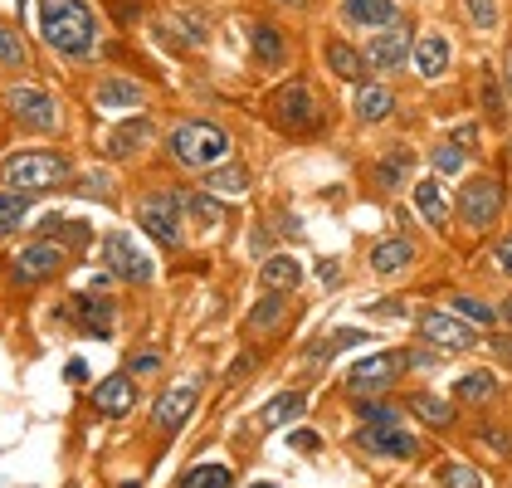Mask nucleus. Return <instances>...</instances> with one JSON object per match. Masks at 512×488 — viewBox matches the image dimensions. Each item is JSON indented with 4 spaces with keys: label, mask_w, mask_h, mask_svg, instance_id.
<instances>
[{
    "label": "nucleus",
    "mask_w": 512,
    "mask_h": 488,
    "mask_svg": "<svg viewBox=\"0 0 512 488\" xmlns=\"http://www.w3.org/2000/svg\"><path fill=\"white\" fill-rule=\"evenodd\" d=\"M98 15L88 0H40V40L64 59H88L98 49Z\"/></svg>",
    "instance_id": "1"
},
{
    "label": "nucleus",
    "mask_w": 512,
    "mask_h": 488,
    "mask_svg": "<svg viewBox=\"0 0 512 488\" xmlns=\"http://www.w3.org/2000/svg\"><path fill=\"white\" fill-rule=\"evenodd\" d=\"M230 152H235V142H230V132L220 127V122L210 118H186L171 127V137H166V157L176 166H186V171H210V166L230 162Z\"/></svg>",
    "instance_id": "2"
},
{
    "label": "nucleus",
    "mask_w": 512,
    "mask_h": 488,
    "mask_svg": "<svg viewBox=\"0 0 512 488\" xmlns=\"http://www.w3.org/2000/svg\"><path fill=\"white\" fill-rule=\"evenodd\" d=\"M69 176H74V166L64 152H15V157L0 162V181L15 186V191H30V196L64 186Z\"/></svg>",
    "instance_id": "3"
},
{
    "label": "nucleus",
    "mask_w": 512,
    "mask_h": 488,
    "mask_svg": "<svg viewBox=\"0 0 512 488\" xmlns=\"http://www.w3.org/2000/svg\"><path fill=\"white\" fill-rule=\"evenodd\" d=\"M137 225L157 244L176 249V244H186V201L176 191H147L137 201Z\"/></svg>",
    "instance_id": "4"
},
{
    "label": "nucleus",
    "mask_w": 512,
    "mask_h": 488,
    "mask_svg": "<svg viewBox=\"0 0 512 488\" xmlns=\"http://www.w3.org/2000/svg\"><path fill=\"white\" fill-rule=\"evenodd\" d=\"M503 205H508L503 181L483 171V176H469V181L459 186V205H454V215H459L469 230H488V225H498Z\"/></svg>",
    "instance_id": "5"
},
{
    "label": "nucleus",
    "mask_w": 512,
    "mask_h": 488,
    "mask_svg": "<svg viewBox=\"0 0 512 488\" xmlns=\"http://www.w3.org/2000/svg\"><path fill=\"white\" fill-rule=\"evenodd\" d=\"M317 98L313 88L303 79H288L274 88V98H269V118H274V127H283V132H313L317 127Z\"/></svg>",
    "instance_id": "6"
},
{
    "label": "nucleus",
    "mask_w": 512,
    "mask_h": 488,
    "mask_svg": "<svg viewBox=\"0 0 512 488\" xmlns=\"http://www.w3.org/2000/svg\"><path fill=\"white\" fill-rule=\"evenodd\" d=\"M103 264H108V274L122 279V284H152V274H157L152 254L132 240L127 230H108V235H103Z\"/></svg>",
    "instance_id": "7"
},
{
    "label": "nucleus",
    "mask_w": 512,
    "mask_h": 488,
    "mask_svg": "<svg viewBox=\"0 0 512 488\" xmlns=\"http://www.w3.org/2000/svg\"><path fill=\"white\" fill-rule=\"evenodd\" d=\"M415 327H420V342L434 347V352H473L478 347V327L454 318L449 308H425Z\"/></svg>",
    "instance_id": "8"
},
{
    "label": "nucleus",
    "mask_w": 512,
    "mask_h": 488,
    "mask_svg": "<svg viewBox=\"0 0 512 488\" xmlns=\"http://www.w3.org/2000/svg\"><path fill=\"white\" fill-rule=\"evenodd\" d=\"M5 113L20 122V127H30V132H54V127H59L54 93H44L35 83H15V88L5 93Z\"/></svg>",
    "instance_id": "9"
},
{
    "label": "nucleus",
    "mask_w": 512,
    "mask_h": 488,
    "mask_svg": "<svg viewBox=\"0 0 512 488\" xmlns=\"http://www.w3.org/2000/svg\"><path fill=\"white\" fill-rule=\"evenodd\" d=\"M405 366H410V352H371L366 362H356L347 371V386H352L356 396H386L395 381H400Z\"/></svg>",
    "instance_id": "10"
},
{
    "label": "nucleus",
    "mask_w": 512,
    "mask_h": 488,
    "mask_svg": "<svg viewBox=\"0 0 512 488\" xmlns=\"http://www.w3.org/2000/svg\"><path fill=\"white\" fill-rule=\"evenodd\" d=\"M410 30H405V20L400 25H386V30H371V40H366V64H371V74H395V69H405V59H410Z\"/></svg>",
    "instance_id": "11"
},
{
    "label": "nucleus",
    "mask_w": 512,
    "mask_h": 488,
    "mask_svg": "<svg viewBox=\"0 0 512 488\" xmlns=\"http://www.w3.org/2000/svg\"><path fill=\"white\" fill-rule=\"evenodd\" d=\"M200 401V381H181V386H166L157 396V406H152V430H157L161 440L166 435H176L186 420H191V410Z\"/></svg>",
    "instance_id": "12"
},
{
    "label": "nucleus",
    "mask_w": 512,
    "mask_h": 488,
    "mask_svg": "<svg viewBox=\"0 0 512 488\" xmlns=\"http://www.w3.org/2000/svg\"><path fill=\"white\" fill-rule=\"evenodd\" d=\"M64 264H69V254H64L54 240L25 244V249H15V259H10V269H15L20 284H44V279H54Z\"/></svg>",
    "instance_id": "13"
},
{
    "label": "nucleus",
    "mask_w": 512,
    "mask_h": 488,
    "mask_svg": "<svg viewBox=\"0 0 512 488\" xmlns=\"http://www.w3.org/2000/svg\"><path fill=\"white\" fill-rule=\"evenodd\" d=\"M356 445L366 449V454H386V459H415L420 454V440L400 420H391V425H366L356 435Z\"/></svg>",
    "instance_id": "14"
},
{
    "label": "nucleus",
    "mask_w": 512,
    "mask_h": 488,
    "mask_svg": "<svg viewBox=\"0 0 512 488\" xmlns=\"http://www.w3.org/2000/svg\"><path fill=\"white\" fill-rule=\"evenodd\" d=\"M249 54L259 69H283L288 64V35L274 20H249Z\"/></svg>",
    "instance_id": "15"
},
{
    "label": "nucleus",
    "mask_w": 512,
    "mask_h": 488,
    "mask_svg": "<svg viewBox=\"0 0 512 488\" xmlns=\"http://www.w3.org/2000/svg\"><path fill=\"white\" fill-rule=\"evenodd\" d=\"M415 259H420V249H415V240H405V235H386V240L371 244V274H376V279L405 274Z\"/></svg>",
    "instance_id": "16"
},
{
    "label": "nucleus",
    "mask_w": 512,
    "mask_h": 488,
    "mask_svg": "<svg viewBox=\"0 0 512 488\" xmlns=\"http://www.w3.org/2000/svg\"><path fill=\"white\" fill-rule=\"evenodd\" d=\"M93 103H98L103 113H132V108L147 103V88L132 83V79H122V74H108V79L93 83Z\"/></svg>",
    "instance_id": "17"
},
{
    "label": "nucleus",
    "mask_w": 512,
    "mask_h": 488,
    "mask_svg": "<svg viewBox=\"0 0 512 488\" xmlns=\"http://www.w3.org/2000/svg\"><path fill=\"white\" fill-rule=\"evenodd\" d=\"M342 20L352 30H386V25H400V5L395 0H342Z\"/></svg>",
    "instance_id": "18"
},
{
    "label": "nucleus",
    "mask_w": 512,
    "mask_h": 488,
    "mask_svg": "<svg viewBox=\"0 0 512 488\" xmlns=\"http://www.w3.org/2000/svg\"><path fill=\"white\" fill-rule=\"evenodd\" d=\"M322 64H327V74H337L342 83H366V79H371L366 54H361V49H352L347 40H327V44H322Z\"/></svg>",
    "instance_id": "19"
},
{
    "label": "nucleus",
    "mask_w": 512,
    "mask_h": 488,
    "mask_svg": "<svg viewBox=\"0 0 512 488\" xmlns=\"http://www.w3.org/2000/svg\"><path fill=\"white\" fill-rule=\"evenodd\" d=\"M132 406H137L132 371H118V376H108V381L93 386V410H98V415H127Z\"/></svg>",
    "instance_id": "20"
},
{
    "label": "nucleus",
    "mask_w": 512,
    "mask_h": 488,
    "mask_svg": "<svg viewBox=\"0 0 512 488\" xmlns=\"http://www.w3.org/2000/svg\"><path fill=\"white\" fill-rule=\"evenodd\" d=\"M410 59H415V74H420V79H439V74L449 69L454 49H449V40H444L439 30H425V35L415 40V49H410Z\"/></svg>",
    "instance_id": "21"
},
{
    "label": "nucleus",
    "mask_w": 512,
    "mask_h": 488,
    "mask_svg": "<svg viewBox=\"0 0 512 488\" xmlns=\"http://www.w3.org/2000/svg\"><path fill=\"white\" fill-rule=\"evenodd\" d=\"M152 142V118L147 113H132L127 122H118L113 132H108V157H137L142 147Z\"/></svg>",
    "instance_id": "22"
},
{
    "label": "nucleus",
    "mask_w": 512,
    "mask_h": 488,
    "mask_svg": "<svg viewBox=\"0 0 512 488\" xmlns=\"http://www.w3.org/2000/svg\"><path fill=\"white\" fill-rule=\"evenodd\" d=\"M415 210L425 215V225H434V230H444V225H449L454 205H449V196H444V176H425V181H415Z\"/></svg>",
    "instance_id": "23"
},
{
    "label": "nucleus",
    "mask_w": 512,
    "mask_h": 488,
    "mask_svg": "<svg viewBox=\"0 0 512 488\" xmlns=\"http://www.w3.org/2000/svg\"><path fill=\"white\" fill-rule=\"evenodd\" d=\"M352 113L361 122H386L395 113V93L386 83H356V98H352Z\"/></svg>",
    "instance_id": "24"
},
{
    "label": "nucleus",
    "mask_w": 512,
    "mask_h": 488,
    "mask_svg": "<svg viewBox=\"0 0 512 488\" xmlns=\"http://www.w3.org/2000/svg\"><path fill=\"white\" fill-rule=\"evenodd\" d=\"M405 410L415 415V420H425L430 430H449L459 415H454V401H444V396H434V391H410L405 396Z\"/></svg>",
    "instance_id": "25"
},
{
    "label": "nucleus",
    "mask_w": 512,
    "mask_h": 488,
    "mask_svg": "<svg viewBox=\"0 0 512 488\" xmlns=\"http://www.w3.org/2000/svg\"><path fill=\"white\" fill-rule=\"evenodd\" d=\"M298 284H303V264H298L293 254L264 259V269H259V288H264V293H293Z\"/></svg>",
    "instance_id": "26"
},
{
    "label": "nucleus",
    "mask_w": 512,
    "mask_h": 488,
    "mask_svg": "<svg viewBox=\"0 0 512 488\" xmlns=\"http://www.w3.org/2000/svg\"><path fill=\"white\" fill-rule=\"evenodd\" d=\"M303 406H308L303 391H278L274 401L254 415V425H259V430H283V425H293V420L303 415Z\"/></svg>",
    "instance_id": "27"
},
{
    "label": "nucleus",
    "mask_w": 512,
    "mask_h": 488,
    "mask_svg": "<svg viewBox=\"0 0 512 488\" xmlns=\"http://www.w3.org/2000/svg\"><path fill=\"white\" fill-rule=\"evenodd\" d=\"M454 401L459 406H488V401H498V376L493 371H464L459 386H454Z\"/></svg>",
    "instance_id": "28"
},
{
    "label": "nucleus",
    "mask_w": 512,
    "mask_h": 488,
    "mask_svg": "<svg viewBox=\"0 0 512 488\" xmlns=\"http://www.w3.org/2000/svg\"><path fill=\"white\" fill-rule=\"evenodd\" d=\"M249 181H254L249 166H239V162H220L205 171V191H215V196H244Z\"/></svg>",
    "instance_id": "29"
},
{
    "label": "nucleus",
    "mask_w": 512,
    "mask_h": 488,
    "mask_svg": "<svg viewBox=\"0 0 512 488\" xmlns=\"http://www.w3.org/2000/svg\"><path fill=\"white\" fill-rule=\"evenodd\" d=\"M74 318H79L93 337H108V332H113V303H103V298H93V293H79V298H74Z\"/></svg>",
    "instance_id": "30"
},
{
    "label": "nucleus",
    "mask_w": 512,
    "mask_h": 488,
    "mask_svg": "<svg viewBox=\"0 0 512 488\" xmlns=\"http://www.w3.org/2000/svg\"><path fill=\"white\" fill-rule=\"evenodd\" d=\"M478 103H483V113H488L493 127L508 122V88H503V74H488V69H483V79H478Z\"/></svg>",
    "instance_id": "31"
},
{
    "label": "nucleus",
    "mask_w": 512,
    "mask_h": 488,
    "mask_svg": "<svg viewBox=\"0 0 512 488\" xmlns=\"http://www.w3.org/2000/svg\"><path fill=\"white\" fill-rule=\"evenodd\" d=\"M434 484L439 488H488V479H483L473 464H464V459H444V464L434 469Z\"/></svg>",
    "instance_id": "32"
},
{
    "label": "nucleus",
    "mask_w": 512,
    "mask_h": 488,
    "mask_svg": "<svg viewBox=\"0 0 512 488\" xmlns=\"http://www.w3.org/2000/svg\"><path fill=\"white\" fill-rule=\"evenodd\" d=\"M410 171H415V157H410L405 147H391V152H386V162L376 166V181H381L386 191H400V186L410 181Z\"/></svg>",
    "instance_id": "33"
},
{
    "label": "nucleus",
    "mask_w": 512,
    "mask_h": 488,
    "mask_svg": "<svg viewBox=\"0 0 512 488\" xmlns=\"http://www.w3.org/2000/svg\"><path fill=\"white\" fill-rule=\"evenodd\" d=\"M283 313H288V293H264V303L249 313V332H269V327L283 323Z\"/></svg>",
    "instance_id": "34"
},
{
    "label": "nucleus",
    "mask_w": 512,
    "mask_h": 488,
    "mask_svg": "<svg viewBox=\"0 0 512 488\" xmlns=\"http://www.w3.org/2000/svg\"><path fill=\"white\" fill-rule=\"evenodd\" d=\"M230 484H235L230 464H196L176 488H230Z\"/></svg>",
    "instance_id": "35"
},
{
    "label": "nucleus",
    "mask_w": 512,
    "mask_h": 488,
    "mask_svg": "<svg viewBox=\"0 0 512 488\" xmlns=\"http://www.w3.org/2000/svg\"><path fill=\"white\" fill-rule=\"evenodd\" d=\"M25 215H30V191H15V186L0 191V235H10Z\"/></svg>",
    "instance_id": "36"
},
{
    "label": "nucleus",
    "mask_w": 512,
    "mask_h": 488,
    "mask_svg": "<svg viewBox=\"0 0 512 488\" xmlns=\"http://www.w3.org/2000/svg\"><path fill=\"white\" fill-rule=\"evenodd\" d=\"M449 308H454L464 323L483 327V332H488V327H498V308H488V303H478V298H464V293H459V298H449Z\"/></svg>",
    "instance_id": "37"
},
{
    "label": "nucleus",
    "mask_w": 512,
    "mask_h": 488,
    "mask_svg": "<svg viewBox=\"0 0 512 488\" xmlns=\"http://www.w3.org/2000/svg\"><path fill=\"white\" fill-rule=\"evenodd\" d=\"M459 5H464V20L473 30H483V35L498 30V0H459Z\"/></svg>",
    "instance_id": "38"
},
{
    "label": "nucleus",
    "mask_w": 512,
    "mask_h": 488,
    "mask_svg": "<svg viewBox=\"0 0 512 488\" xmlns=\"http://www.w3.org/2000/svg\"><path fill=\"white\" fill-rule=\"evenodd\" d=\"M25 64H30V54H25V40H20V30L0 25V69H25Z\"/></svg>",
    "instance_id": "39"
},
{
    "label": "nucleus",
    "mask_w": 512,
    "mask_h": 488,
    "mask_svg": "<svg viewBox=\"0 0 512 488\" xmlns=\"http://www.w3.org/2000/svg\"><path fill=\"white\" fill-rule=\"evenodd\" d=\"M186 215H191V220H200L205 230H210V225H225V210L215 205V196H210V191H196V196H186Z\"/></svg>",
    "instance_id": "40"
},
{
    "label": "nucleus",
    "mask_w": 512,
    "mask_h": 488,
    "mask_svg": "<svg viewBox=\"0 0 512 488\" xmlns=\"http://www.w3.org/2000/svg\"><path fill=\"white\" fill-rule=\"evenodd\" d=\"M430 166H434V176H459L464 171V147L459 142H439L430 152Z\"/></svg>",
    "instance_id": "41"
},
{
    "label": "nucleus",
    "mask_w": 512,
    "mask_h": 488,
    "mask_svg": "<svg viewBox=\"0 0 512 488\" xmlns=\"http://www.w3.org/2000/svg\"><path fill=\"white\" fill-rule=\"evenodd\" d=\"M361 420H366V425H391V420H400V410L395 406H381V401H361Z\"/></svg>",
    "instance_id": "42"
},
{
    "label": "nucleus",
    "mask_w": 512,
    "mask_h": 488,
    "mask_svg": "<svg viewBox=\"0 0 512 488\" xmlns=\"http://www.w3.org/2000/svg\"><path fill=\"white\" fill-rule=\"evenodd\" d=\"M488 347H493L498 357H508L512 362V332H493V327H488Z\"/></svg>",
    "instance_id": "43"
},
{
    "label": "nucleus",
    "mask_w": 512,
    "mask_h": 488,
    "mask_svg": "<svg viewBox=\"0 0 512 488\" xmlns=\"http://www.w3.org/2000/svg\"><path fill=\"white\" fill-rule=\"evenodd\" d=\"M157 366H161L157 352H142V357L132 362V376H147V371H157Z\"/></svg>",
    "instance_id": "44"
},
{
    "label": "nucleus",
    "mask_w": 512,
    "mask_h": 488,
    "mask_svg": "<svg viewBox=\"0 0 512 488\" xmlns=\"http://www.w3.org/2000/svg\"><path fill=\"white\" fill-rule=\"evenodd\" d=\"M498 269H503V274H512V235H503V240H498Z\"/></svg>",
    "instance_id": "45"
},
{
    "label": "nucleus",
    "mask_w": 512,
    "mask_h": 488,
    "mask_svg": "<svg viewBox=\"0 0 512 488\" xmlns=\"http://www.w3.org/2000/svg\"><path fill=\"white\" fill-rule=\"evenodd\" d=\"M317 274H322V284H337V259H322Z\"/></svg>",
    "instance_id": "46"
},
{
    "label": "nucleus",
    "mask_w": 512,
    "mask_h": 488,
    "mask_svg": "<svg viewBox=\"0 0 512 488\" xmlns=\"http://www.w3.org/2000/svg\"><path fill=\"white\" fill-rule=\"evenodd\" d=\"M454 142H464V147H473V142H478V127H459V132H454Z\"/></svg>",
    "instance_id": "47"
},
{
    "label": "nucleus",
    "mask_w": 512,
    "mask_h": 488,
    "mask_svg": "<svg viewBox=\"0 0 512 488\" xmlns=\"http://www.w3.org/2000/svg\"><path fill=\"white\" fill-rule=\"evenodd\" d=\"M503 88H508V98H512V49L503 54Z\"/></svg>",
    "instance_id": "48"
},
{
    "label": "nucleus",
    "mask_w": 512,
    "mask_h": 488,
    "mask_svg": "<svg viewBox=\"0 0 512 488\" xmlns=\"http://www.w3.org/2000/svg\"><path fill=\"white\" fill-rule=\"evenodd\" d=\"M498 323H508V327H512V293L503 298V303H498Z\"/></svg>",
    "instance_id": "49"
},
{
    "label": "nucleus",
    "mask_w": 512,
    "mask_h": 488,
    "mask_svg": "<svg viewBox=\"0 0 512 488\" xmlns=\"http://www.w3.org/2000/svg\"><path fill=\"white\" fill-rule=\"evenodd\" d=\"M278 5H293V10H303V5H308V0H278Z\"/></svg>",
    "instance_id": "50"
},
{
    "label": "nucleus",
    "mask_w": 512,
    "mask_h": 488,
    "mask_svg": "<svg viewBox=\"0 0 512 488\" xmlns=\"http://www.w3.org/2000/svg\"><path fill=\"white\" fill-rule=\"evenodd\" d=\"M122 488H142V484H122Z\"/></svg>",
    "instance_id": "51"
},
{
    "label": "nucleus",
    "mask_w": 512,
    "mask_h": 488,
    "mask_svg": "<svg viewBox=\"0 0 512 488\" xmlns=\"http://www.w3.org/2000/svg\"><path fill=\"white\" fill-rule=\"evenodd\" d=\"M259 488H274V484H259Z\"/></svg>",
    "instance_id": "52"
}]
</instances>
